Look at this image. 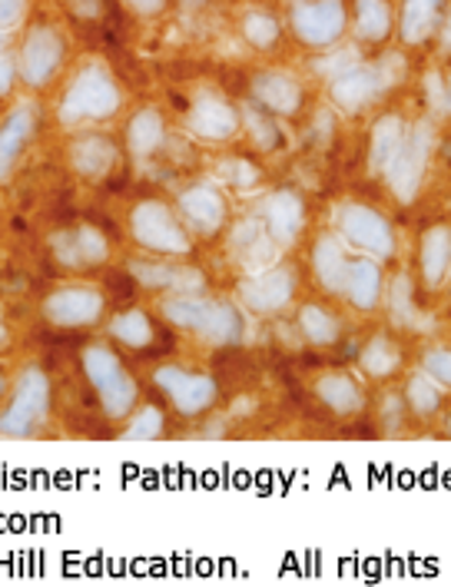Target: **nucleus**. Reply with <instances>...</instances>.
I'll list each match as a JSON object with an SVG mask.
<instances>
[{
    "mask_svg": "<svg viewBox=\"0 0 451 587\" xmlns=\"http://www.w3.org/2000/svg\"><path fill=\"white\" fill-rule=\"evenodd\" d=\"M80 375L84 382L90 385L100 412L110 419V422H124L140 402V382L137 375L130 372V365L120 359L117 345L110 339H94L80 349Z\"/></svg>",
    "mask_w": 451,
    "mask_h": 587,
    "instance_id": "obj_1",
    "label": "nucleus"
},
{
    "mask_svg": "<svg viewBox=\"0 0 451 587\" xmlns=\"http://www.w3.org/2000/svg\"><path fill=\"white\" fill-rule=\"evenodd\" d=\"M53 419V382L47 369L23 365L10 379L7 402L0 405V439H37Z\"/></svg>",
    "mask_w": 451,
    "mask_h": 587,
    "instance_id": "obj_2",
    "label": "nucleus"
},
{
    "mask_svg": "<svg viewBox=\"0 0 451 587\" xmlns=\"http://www.w3.org/2000/svg\"><path fill=\"white\" fill-rule=\"evenodd\" d=\"M127 236L130 243L156 260H186L196 250L193 233L179 219L176 206L163 196H144L127 213Z\"/></svg>",
    "mask_w": 451,
    "mask_h": 587,
    "instance_id": "obj_3",
    "label": "nucleus"
},
{
    "mask_svg": "<svg viewBox=\"0 0 451 587\" xmlns=\"http://www.w3.org/2000/svg\"><path fill=\"white\" fill-rule=\"evenodd\" d=\"M332 233L349 250H355L362 256H372L379 263H389L399 253V236H395L392 219L369 203H355V199L339 203L332 209Z\"/></svg>",
    "mask_w": 451,
    "mask_h": 587,
    "instance_id": "obj_4",
    "label": "nucleus"
},
{
    "mask_svg": "<svg viewBox=\"0 0 451 587\" xmlns=\"http://www.w3.org/2000/svg\"><path fill=\"white\" fill-rule=\"evenodd\" d=\"M107 293L94 283L67 280L50 286L37 302V315L60 332H84L107 322Z\"/></svg>",
    "mask_w": 451,
    "mask_h": 587,
    "instance_id": "obj_5",
    "label": "nucleus"
},
{
    "mask_svg": "<svg viewBox=\"0 0 451 587\" xmlns=\"http://www.w3.org/2000/svg\"><path fill=\"white\" fill-rule=\"evenodd\" d=\"M153 389L166 399V405L179 419H203L219 402V382L206 369H186L176 362H163L153 369Z\"/></svg>",
    "mask_w": 451,
    "mask_h": 587,
    "instance_id": "obj_6",
    "label": "nucleus"
},
{
    "mask_svg": "<svg viewBox=\"0 0 451 587\" xmlns=\"http://www.w3.org/2000/svg\"><path fill=\"white\" fill-rule=\"evenodd\" d=\"M435 147V137H432V124H415L412 130H405V140L399 153L392 156V163L385 166L382 179L389 186V193L395 196L399 206H412L419 196H422V186H425V173H429V156Z\"/></svg>",
    "mask_w": 451,
    "mask_h": 587,
    "instance_id": "obj_7",
    "label": "nucleus"
},
{
    "mask_svg": "<svg viewBox=\"0 0 451 587\" xmlns=\"http://www.w3.org/2000/svg\"><path fill=\"white\" fill-rule=\"evenodd\" d=\"M300 293V276L286 263H273L259 273H249L236 286V302L243 305L246 315L256 319H276L286 309H293Z\"/></svg>",
    "mask_w": 451,
    "mask_h": 587,
    "instance_id": "obj_8",
    "label": "nucleus"
},
{
    "mask_svg": "<svg viewBox=\"0 0 451 587\" xmlns=\"http://www.w3.org/2000/svg\"><path fill=\"white\" fill-rule=\"evenodd\" d=\"M176 213L186 223V229L193 233V239H216L229 229L233 216H229V199L223 193V186L199 179L189 183L176 193Z\"/></svg>",
    "mask_w": 451,
    "mask_h": 587,
    "instance_id": "obj_9",
    "label": "nucleus"
},
{
    "mask_svg": "<svg viewBox=\"0 0 451 587\" xmlns=\"http://www.w3.org/2000/svg\"><path fill=\"white\" fill-rule=\"evenodd\" d=\"M53 263L67 273H90L110 263L114 246L97 223H77L50 239Z\"/></svg>",
    "mask_w": 451,
    "mask_h": 587,
    "instance_id": "obj_10",
    "label": "nucleus"
},
{
    "mask_svg": "<svg viewBox=\"0 0 451 587\" xmlns=\"http://www.w3.org/2000/svg\"><path fill=\"white\" fill-rule=\"evenodd\" d=\"M130 276L137 280L140 290L163 295H189L206 293L209 280L199 266H186L179 260H156V256H140L130 260Z\"/></svg>",
    "mask_w": 451,
    "mask_h": 587,
    "instance_id": "obj_11",
    "label": "nucleus"
},
{
    "mask_svg": "<svg viewBox=\"0 0 451 587\" xmlns=\"http://www.w3.org/2000/svg\"><path fill=\"white\" fill-rule=\"evenodd\" d=\"M256 216L266 229V236L280 246V250H293L305 233L308 213H305V199L296 189H273L259 199Z\"/></svg>",
    "mask_w": 451,
    "mask_h": 587,
    "instance_id": "obj_12",
    "label": "nucleus"
},
{
    "mask_svg": "<svg viewBox=\"0 0 451 587\" xmlns=\"http://www.w3.org/2000/svg\"><path fill=\"white\" fill-rule=\"evenodd\" d=\"M189 335L199 339L209 349H233L246 335V312L233 299H219V295L206 293L199 322H196V329Z\"/></svg>",
    "mask_w": 451,
    "mask_h": 587,
    "instance_id": "obj_13",
    "label": "nucleus"
},
{
    "mask_svg": "<svg viewBox=\"0 0 451 587\" xmlns=\"http://www.w3.org/2000/svg\"><path fill=\"white\" fill-rule=\"evenodd\" d=\"M312 395L335 419H355L369 409V395H365L362 382L345 369L318 372L315 382H312Z\"/></svg>",
    "mask_w": 451,
    "mask_h": 587,
    "instance_id": "obj_14",
    "label": "nucleus"
},
{
    "mask_svg": "<svg viewBox=\"0 0 451 587\" xmlns=\"http://www.w3.org/2000/svg\"><path fill=\"white\" fill-rule=\"evenodd\" d=\"M345 3L342 0H308L293 13V30L308 47H329L345 33Z\"/></svg>",
    "mask_w": 451,
    "mask_h": 587,
    "instance_id": "obj_15",
    "label": "nucleus"
},
{
    "mask_svg": "<svg viewBox=\"0 0 451 587\" xmlns=\"http://www.w3.org/2000/svg\"><path fill=\"white\" fill-rule=\"evenodd\" d=\"M342 299L355 312H365V315L375 312V309H382V299H385V270H382V263L372 260V256L355 253L349 260V270H345Z\"/></svg>",
    "mask_w": 451,
    "mask_h": 587,
    "instance_id": "obj_16",
    "label": "nucleus"
},
{
    "mask_svg": "<svg viewBox=\"0 0 451 587\" xmlns=\"http://www.w3.org/2000/svg\"><path fill=\"white\" fill-rule=\"evenodd\" d=\"M419 276L425 293H439L449 286L451 276V226L432 223L419 236Z\"/></svg>",
    "mask_w": 451,
    "mask_h": 587,
    "instance_id": "obj_17",
    "label": "nucleus"
},
{
    "mask_svg": "<svg viewBox=\"0 0 451 587\" xmlns=\"http://www.w3.org/2000/svg\"><path fill=\"white\" fill-rule=\"evenodd\" d=\"M349 246L335 233H318L312 250H308V266L318 283V290L329 295H342L345 286V270H349Z\"/></svg>",
    "mask_w": 451,
    "mask_h": 587,
    "instance_id": "obj_18",
    "label": "nucleus"
},
{
    "mask_svg": "<svg viewBox=\"0 0 451 587\" xmlns=\"http://www.w3.org/2000/svg\"><path fill=\"white\" fill-rule=\"evenodd\" d=\"M385 90V74L375 67H349L332 80V100L345 114L365 110Z\"/></svg>",
    "mask_w": 451,
    "mask_h": 587,
    "instance_id": "obj_19",
    "label": "nucleus"
},
{
    "mask_svg": "<svg viewBox=\"0 0 451 587\" xmlns=\"http://www.w3.org/2000/svg\"><path fill=\"white\" fill-rule=\"evenodd\" d=\"M104 332L117 349H127V352H147L156 342V322L140 305H130V309L117 312L114 319H107Z\"/></svg>",
    "mask_w": 451,
    "mask_h": 587,
    "instance_id": "obj_20",
    "label": "nucleus"
},
{
    "mask_svg": "<svg viewBox=\"0 0 451 587\" xmlns=\"http://www.w3.org/2000/svg\"><path fill=\"white\" fill-rule=\"evenodd\" d=\"M189 124H193V134L203 140H233L239 130V117H236L233 104L216 94H209L189 107Z\"/></svg>",
    "mask_w": 451,
    "mask_h": 587,
    "instance_id": "obj_21",
    "label": "nucleus"
},
{
    "mask_svg": "<svg viewBox=\"0 0 451 587\" xmlns=\"http://www.w3.org/2000/svg\"><path fill=\"white\" fill-rule=\"evenodd\" d=\"M342 329H345L342 315L332 312L325 302L308 299V302H302L300 309H296V332H300L302 342L312 345V349H332V345H339Z\"/></svg>",
    "mask_w": 451,
    "mask_h": 587,
    "instance_id": "obj_22",
    "label": "nucleus"
},
{
    "mask_svg": "<svg viewBox=\"0 0 451 587\" xmlns=\"http://www.w3.org/2000/svg\"><path fill=\"white\" fill-rule=\"evenodd\" d=\"M405 365V355H402V345L385 335V332H375L369 335V342L359 349V372L372 382H389L402 372Z\"/></svg>",
    "mask_w": 451,
    "mask_h": 587,
    "instance_id": "obj_23",
    "label": "nucleus"
},
{
    "mask_svg": "<svg viewBox=\"0 0 451 587\" xmlns=\"http://www.w3.org/2000/svg\"><path fill=\"white\" fill-rule=\"evenodd\" d=\"M392 325L399 329H412V332H422L429 329L425 315L419 312V302H415V283H412V273L409 270H399L389 283H385V299H382Z\"/></svg>",
    "mask_w": 451,
    "mask_h": 587,
    "instance_id": "obj_24",
    "label": "nucleus"
},
{
    "mask_svg": "<svg viewBox=\"0 0 451 587\" xmlns=\"http://www.w3.org/2000/svg\"><path fill=\"white\" fill-rule=\"evenodd\" d=\"M253 97L269 110V114H280V117H296L302 107V87L290 77V74H259L253 80Z\"/></svg>",
    "mask_w": 451,
    "mask_h": 587,
    "instance_id": "obj_25",
    "label": "nucleus"
},
{
    "mask_svg": "<svg viewBox=\"0 0 451 587\" xmlns=\"http://www.w3.org/2000/svg\"><path fill=\"white\" fill-rule=\"evenodd\" d=\"M402 399H405L409 415H415V419L429 422V419H435V415L445 409L449 389H445V385H439L429 372H422V369H419V372H412V375L405 379Z\"/></svg>",
    "mask_w": 451,
    "mask_h": 587,
    "instance_id": "obj_26",
    "label": "nucleus"
},
{
    "mask_svg": "<svg viewBox=\"0 0 451 587\" xmlns=\"http://www.w3.org/2000/svg\"><path fill=\"white\" fill-rule=\"evenodd\" d=\"M70 166L87 183H104L117 166V147L110 140H80L70 149Z\"/></svg>",
    "mask_w": 451,
    "mask_h": 587,
    "instance_id": "obj_27",
    "label": "nucleus"
},
{
    "mask_svg": "<svg viewBox=\"0 0 451 587\" xmlns=\"http://www.w3.org/2000/svg\"><path fill=\"white\" fill-rule=\"evenodd\" d=\"M405 130L409 127L399 114H389L372 127V140H369V173L372 176L385 173V166L392 163V156L399 153L402 140H405Z\"/></svg>",
    "mask_w": 451,
    "mask_h": 587,
    "instance_id": "obj_28",
    "label": "nucleus"
},
{
    "mask_svg": "<svg viewBox=\"0 0 451 587\" xmlns=\"http://www.w3.org/2000/svg\"><path fill=\"white\" fill-rule=\"evenodd\" d=\"M445 0H405L402 7V40L425 43L442 23Z\"/></svg>",
    "mask_w": 451,
    "mask_h": 587,
    "instance_id": "obj_29",
    "label": "nucleus"
},
{
    "mask_svg": "<svg viewBox=\"0 0 451 587\" xmlns=\"http://www.w3.org/2000/svg\"><path fill=\"white\" fill-rule=\"evenodd\" d=\"M117 104V87L114 80H97V87H73L70 100L63 104V114L70 110V117H107Z\"/></svg>",
    "mask_w": 451,
    "mask_h": 587,
    "instance_id": "obj_30",
    "label": "nucleus"
},
{
    "mask_svg": "<svg viewBox=\"0 0 451 587\" xmlns=\"http://www.w3.org/2000/svg\"><path fill=\"white\" fill-rule=\"evenodd\" d=\"M163 436H166V409L156 402H140L120 422V439L124 441H156Z\"/></svg>",
    "mask_w": 451,
    "mask_h": 587,
    "instance_id": "obj_31",
    "label": "nucleus"
},
{
    "mask_svg": "<svg viewBox=\"0 0 451 587\" xmlns=\"http://www.w3.org/2000/svg\"><path fill=\"white\" fill-rule=\"evenodd\" d=\"M392 30L389 0H355V33L362 40H385Z\"/></svg>",
    "mask_w": 451,
    "mask_h": 587,
    "instance_id": "obj_32",
    "label": "nucleus"
},
{
    "mask_svg": "<svg viewBox=\"0 0 451 587\" xmlns=\"http://www.w3.org/2000/svg\"><path fill=\"white\" fill-rule=\"evenodd\" d=\"M159 144H163V117L156 110H144L127 130V147L137 159H147L159 149Z\"/></svg>",
    "mask_w": 451,
    "mask_h": 587,
    "instance_id": "obj_33",
    "label": "nucleus"
},
{
    "mask_svg": "<svg viewBox=\"0 0 451 587\" xmlns=\"http://www.w3.org/2000/svg\"><path fill=\"white\" fill-rule=\"evenodd\" d=\"M27 127H30V120H27V117H17V120H10V124L0 130V179H7V176L13 173L17 156H20L23 144H27Z\"/></svg>",
    "mask_w": 451,
    "mask_h": 587,
    "instance_id": "obj_34",
    "label": "nucleus"
},
{
    "mask_svg": "<svg viewBox=\"0 0 451 587\" xmlns=\"http://www.w3.org/2000/svg\"><path fill=\"white\" fill-rule=\"evenodd\" d=\"M243 30H246V37H249L253 47H273V43L280 40V23H276V17L266 13V10L249 13L246 23H243Z\"/></svg>",
    "mask_w": 451,
    "mask_h": 587,
    "instance_id": "obj_35",
    "label": "nucleus"
},
{
    "mask_svg": "<svg viewBox=\"0 0 451 587\" xmlns=\"http://www.w3.org/2000/svg\"><path fill=\"white\" fill-rule=\"evenodd\" d=\"M419 369L429 372L439 385H445L451 392V345H432L422 352L419 359Z\"/></svg>",
    "mask_w": 451,
    "mask_h": 587,
    "instance_id": "obj_36",
    "label": "nucleus"
},
{
    "mask_svg": "<svg viewBox=\"0 0 451 587\" xmlns=\"http://www.w3.org/2000/svg\"><path fill=\"white\" fill-rule=\"evenodd\" d=\"M223 179H226L229 189L246 193V189H253V186L259 183V173H256V166L246 163V159H229V166H223Z\"/></svg>",
    "mask_w": 451,
    "mask_h": 587,
    "instance_id": "obj_37",
    "label": "nucleus"
},
{
    "mask_svg": "<svg viewBox=\"0 0 451 587\" xmlns=\"http://www.w3.org/2000/svg\"><path fill=\"white\" fill-rule=\"evenodd\" d=\"M249 130H253V140H256V147L259 149H276L280 147V134H276V127H273V120L263 114V110H249Z\"/></svg>",
    "mask_w": 451,
    "mask_h": 587,
    "instance_id": "obj_38",
    "label": "nucleus"
},
{
    "mask_svg": "<svg viewBox=\"0 0 451 587\" xmlns=\"http://www.w3.org/2000/svg\"><path fill=\"white\" fill-rule=\"evenodd\" d=\"M53 57H57V37L43 33L40 43H33V70L30 80H43L53 70Z\"/></svg>",
    "mask_w": 451,
    "mask_h": 587,
    "instance_id": "obj_39",
    "label": "nucleus"
},
{
    "mask_svg": "<svg viewBox=\"0 0 451 587\" xmlns=\"http://www.w3.org/2000/svg\"><path fill=\"white\" fill-rule=\"evenodd\" d=\"M405 415H409V409H405V399H402V395H395V392L382 395V402H379V419H382L385 429H402Z\"/></svg>",
    "mask_w": 451,
    "mask_h": 587,
    "instance_id": "obj_40",
    "label": "nucleus"
},
{
    "mask_svg": "<svg viewBox=\"0 0 451 587\" xmlns=\"http://www.w3.org/2000/svg\"><path fill=\"white\" fill-rule=\"evenodd\" d=\"M439 43H442V50H445V53H451V7L445 10L442 23H439Z\"/></svg>",
    "mask_w": 451,
    "mask_h": 587,
    "instance_id": "obj_41",
    "label": "nucleus"
},
{
    "mask_svg": "<svg viewBox=\"0 0 451 587\" xmlns=\"http://www.w3.org/2000/svg\"><path fill=\"white\" fill-rule=\"evenodd\" d=\"M17 13H20V3H17V0H0V23L13 20Z\"/></svg>",
    "mask_w": 451,
    "mask_h": 587,
    "instance_id": "obj_42",
    "label": "nucleus"
},
{
    "mask_svg": "<svg viewBox=\"0 0 451 587\" xmlns=\"http://www.w3.org/2000/svg\"><path fill=\"white\" fill-rule=\"evenodd\" d=\"M13 345V329L0 319V352H7Z\"/></svg>",
    "mask_w": 451,
    "mask_h": 587,
    "instance_id": "obj_43",
    "label": "nucleus"
},
{
    "mask_svg": "<svg viewBox=\"0 0 451 587\" xmlns=\"http://www.w3.org/2000/svg\"><path fill=\"white\" fill-rule=\"evenodd\" d=\"M127 3H130V7H140V10H159V7H163V3H166V0H127Z\"/></svg>",
    "mask_w": 451,
    "mask_h": 587,
    "instance_id": "obj_44",
    "label": "nucleus"
},
{
    "mask_svg": "<svg viewBox=\"0 0 451 587\" xmlns=\"http://www.w3.org/2000/svg\"><path fill=\"white\" fill-rule=\"evenodd\" d=\"M10 379H13V375H7V372L0 369V405L7 402V392H10Z\"/></svg>",
    "mask_w": 451,
    "mask_h": 587,
    "instance_id": "obj_45",
    "label": "nucleus"
},
{
    "mask_svg": "<svg viewBox=\"0 0 451 587\" xmlns=\"http://www.w3.org/2000/svg\"><path fill=\"white\" fill-rule=\"evenodd\" d=\"M445 114H451V77L449 84H445Z\"/></svg>",
    "mask_w": 451,
    "mask_h": 587,
    "instance_id": "obj_46",
    "label": "nucleus"
},
{
    "mask_svg": "<svg viewBox=\"0 0 451 587\" xmlns=\"http://www.w3.org/2000/svg\"><path fill=\"white\" fill-rule=\"evenodd\" d=\"M445 436H449V439H451V409H449V412H445Z\"/></svg>",
    "mask_w": 451,
    "mask_h": 587,
    "instance_id": "obj_47",
    "label": "nucleus"
},
{
    "mask_svg": "<svg viewBox=\"0 0 451 587\" xmlns=\"http://www.w3.org/2000/svg\"><path fill=\"white\" fill-rule=\"evenodd\" d=\"M449 283H451V276H449Z\"/></svg>",
    "mask_w": 451,
    "mask_h": 587,
    "instance_id": "obj_48",
    "label": "nucleus"
}]
</instances>
